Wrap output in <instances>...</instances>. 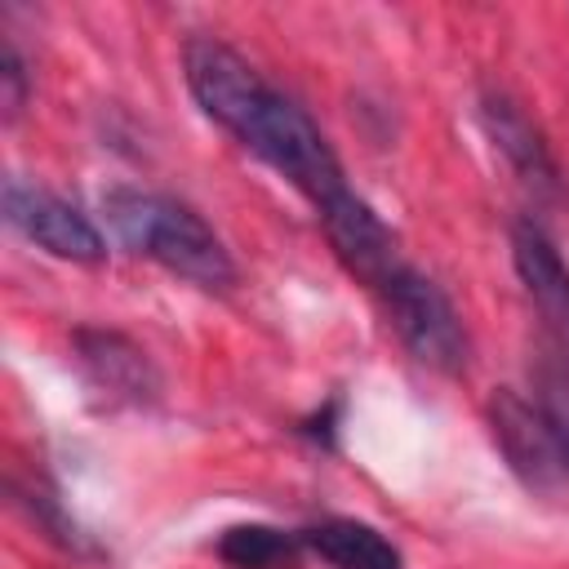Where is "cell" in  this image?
Instances as JSON below:
<instances>
[{
    "mask_svg": "<svg viewBox=\"0 0 569 569\" xmlns=\"http://www.w3.org/2000/svg\"><path fill=\"white\" fill-rule=\"evenodd\" d=\"M533 405L542 409L565 462H569V347L551 342L533 365Z\"/></svg>",
    "mask_w": 569,
    "mask_h": 569,
    "instance_id": "obj_13",
    "label": "cell"
},
{
    "mask_svg": "<svg viewBox=\"0 0 569 569\" xmlns=\"http://www.w3.org/2000/svg\"><path fill=\"white\" fill-rule=\"evenodd\" d=\"M240 142L253 156H262L280 178H289L316 209L347 187L342 164H338L329 138L320 133V124L307 116V107H298L280 89H271V98L258 107V116L249 120Z\"/></svg>",
    "mask_w": 569,
    "mask_h": 569,
    "instance_id": "obj_2",
    "label": "cell"
},
{
    "mask_svg": "<svg viewBox=\"0 0 569 569\" xmlns=\"http://www.w3.org/2000/svg\"><path fill=\"white\" fill-rule=\"evenodd\" d=\"M302 547V533H284L276 525H231L218 538V556L236 569H293Z\"/></svg>",
    "mask_w": 569,
    "mask_h": 569,
    "instance_id": "obj_12",
    "label": "cell"
},
{
    "mask_svg": "<svg viewBox=\"0 0 569 569\" xmlns=\"http://www.w3.org/2000/svg\"><path fill=\"white\" fill-rule=\"evenodd\" d=\"M511 262H516L525 293L533 298V307L560 333H569V267H565L556 240L533 218H520L511 227Z\"/></svg>",
    "mask_w": 569,
    "mask_h": 569,
    "instance_id": "obj_10",
    "label": "cell"
},
{
    "mask_svg": "<svg viewBox=\"0 0 569 569\" xmlns=\"http://www.w3.org/2000/svg\"><path fill=\"white\" fill-rule=\"evenodd\" d=\"M325 236L333 244V253L347 262V271H356L360 280H369L373 289L400 267L396 253V236L387 231V222L373 213V204L365 196H356L351 187H342L338 196H329L320 209Z\"/></svg>",
    "mask_w": 569,
    "mask_h": 569,
    "instance_id": "obj_7",
    "label": "cell"
},
{
    "mask_svg": "<svg viewBox=\"0 0 569 569\" xmlns=\"http://www.w3.org/2000/svg\"><path fill=\"white\" fill-rule=\"evenodd\" d=\"M76 360L84 369V378L124 405H147L160 391V373L147 360V351L138 342H129L124 333L111 329H80L76 333Z\"/></svg>",
    "mask_w": 569,
    "mask_h": 569,
    "instance_id": "obj_8",
    "label": "cell"
},
{
    "mask_svg": "<svg viewBox=\"0 0 569 569\" xmlns=\"http://www.w3.org/2000/svg\"><path fill=\"white\" fill-rule=\"evenodd\" d=\"M387 316L400 333V342L413 351V360H422L436 373H462L467 369V329L462 316L453 311V302L445 298V289L422 276L418 267L400 262L382 284H378Z\"/></svg>",
    "mask_w": 569,
    "mask_h": 569,
    "instance_id": "obj_3",
    "label": "cell"
},
{
    "mask_svg": "<svg viewBox=\"0 0 569 569\" xmlns=\"http://www.w3.org/2000/svg\"><path fill=\"white\" fill-rule=\"evenodd\" d=\"M480 129L493 142V151L516 169V178L542 196H556L560 187V169L551 160L547 138L538 133V124L507 98V93H480Z\"/></svg>",
    "mask_w": 569,
    "mask_h": 569,
    "instance_id": "obj_9",
    "label": "cell"
},
{
    "mask_svg": "<svg viewBox=\"0 0 569 569\" xmlns=\"http://www.w3.org/2000/svg\"><path fill=\"white\" fill-rule=\"evenodd\" d=\"M102 213L116 231V240L164 271L200 284V289H227L236 280V262L218 231L182 200L138 187H111L102 196Z\"/></svg>",
    "mask_w": 569,
    "mask_h": 569,
    "instance_id": "obj_1",
    "label": "cell"
},
{
    "mask_svg": "<svg viewBox=\"0 0 569 569\" xmlns=\"http://www.w3.org/2000/svg\"><path fill=\"white\" fill-rule=\"evenodd\" d=\"M0 107H4V124H13L27 107V67L13 44L0 49Z\"/></svg>",
    "mask_w": 569,
    "mask_h": 569,
    "instance_id": "obj_14",
    "label": "cell"
},
{
    "mask_svg": "<svg viewBox=\"0 0 569 569\" xmlns=\"http://www.w3.org/2000/svg\"><path fill=\"white\" fill-rule=\"evenodd\" d=\"M302 542L320 560H329L333 569H400L405 565L396 542L382 538L365 520H342V516L338 520H320V525H311L302 533Z\"/></svg>",
    "mask_w": 569,
    "mask_h": 569,
    "instance_id": "obj_11",
    "label": "cell"
},
{
    "mask_svg": "<svg viewBox=\"0 0 569 569\" xmlns=\"http://www.w3.org/2000/svg\"><path fill=\"white\" fill-rule=\"evenodd\" d=\"M489 427H493V440L507 453L511 471L529 489H551L569 471V462H565L542 409L533 400H525L520 391H498L489 400Z\"/></svg>",
    "mask_w": 569,
    "mask_h": 569,
    "instance_id": "obj_6",
    "label": "cell"
},
{
    "mask_svg": "<svg viewBox=\"0 0 569 569\" xmlns=\"http://www.w3.org/2000/svg\"><path fill=\"white\" fill-rule=\"evenodd\" d=\"M182 71H187V89L200 102V111L236 138L249 129L258 107L271 98V84L258 76V67L249 58H240L231 44L213 40V36L187 40Z\"/></svg>",
    "mask_w": 569,
    "mask_h": 569,
    "instance_id": "obj_4",
    "label": "cell"
},
{
    "mask_svg": "<svg viewBox=\"0 0 569 569\" xmlns=\"http://www.w3.org/2000/svg\"><path fill=\"white\" fill-rule=\"evenodd\" d=\"M4 218H9V227H18L31 244H40L53 258H67V262H102L107 258V240L89 222V213H80L76 204H67L62 196H53L36 182H22V178L4 182Z\"/></svg>",
    "mask_w": 569,
    "mask_h": 569,
    "instance_id": "obj_5",
    "label": "cell"
}]
</instances>
